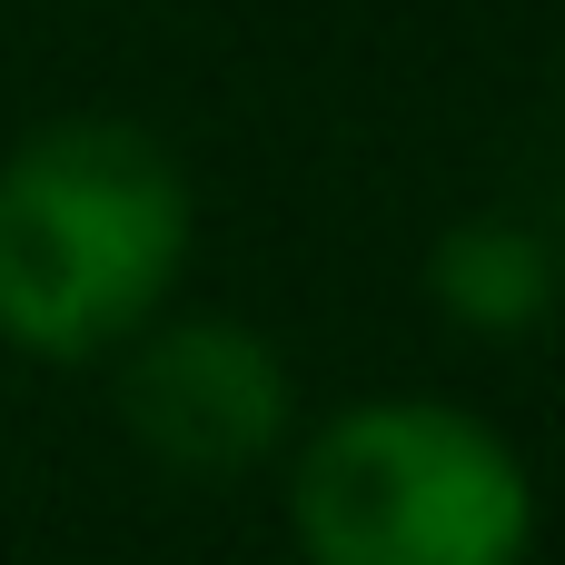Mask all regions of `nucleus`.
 Masks as SVG:
<instances>
[{"instance_id":"1","label":"nucleus","mask_w":565,"mask_h":565,"mask_svg":"<svg viewBox=\"0 0 565 565\" xmlns=\"http://www.w3.org/2000/svg\"><path fill=\"white\" fill-rule=\"evenodd\" d=\"M199 209L189 169L139 119H50L0 159V348L99 367L169 318Z\"/></svg>"},{"instance_id":"2","label":"nucleus","mask_w":565,"mask_h":565,"mask_svg":"<svg viewBox=\"0 0 565 565\" xmlns=\"http://www.w3.org/2000/svg\"><path fill=\"white\" fill-rule=\"evenodd\" d=\"M288 536L308 565H526L536 477L457 397H358L298 437Z\"/></svg>"},{"instance_id":"3","label":"nucleus","mask_w":565,"mask_h":565,"mask_svg":"<svg viewBox=\"0 0 565 565\" xmlns=\"http://www.w3.org/2000/svg\"><path fill=\"white\" fill-rule=\"evenodd\" d=\"M119 427L169 477H248L298 427V377L248 318H149L119 348Z\"/></svg>"},{"instance_id":"4","label":"nucleus","mask_w":565,"mask_h":565,"mask_svg":"<svg viewBox=\"0 0 565 565\" xmlns=\"http://www.w3.org/2000/svg\"><path fill=\"white\" fill-rule=\"evenodd\" d=\"M427 298L467 328V338H526L556 308V248L526 218H457L427 248Z\"/></svg>"}]
</instances>
